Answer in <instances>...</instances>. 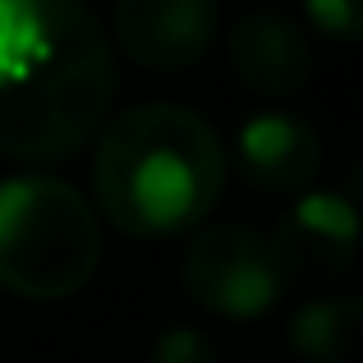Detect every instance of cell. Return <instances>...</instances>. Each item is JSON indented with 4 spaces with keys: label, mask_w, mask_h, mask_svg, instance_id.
<instances>
[{
    "label": "cell",
    "mask_w": 363,
    "mask_h": 363,
    "mask_svg": "<svg viewBox=\"0 0 363 363\" xmlns=\"http://www.w3.org/2000/svg\"><path fill=\"white\" fill-rule=\"evenodd\" d=\"M116 97L101 23L69 0H0V157L60 161Z\"/></svg>",
    "instance_id": "6da1fadb"
},
{
    "label": "cell",
    "mask_w": 363,
    "mask_h": 363,
    "mask_svg": "<svg viewBox=\"0 0 363 363\" xmlns=\"http://www.w3.org/2000/svg\"><path fill=\"white\" fill-rule=\"evenodd\" d=\"M225 184L216 129L194 106L147 101L106 124L92 157V189L106 221L133 240H161L198 225Z\"/></svg>",
    "instance_id": "7a4b0ae2"
},
{
    "label": "cell",
    "mask_w": 363,
    "mask_h": 363,
    "mask_svg": "<svg viewBox=\"0 0 363 363\" xmlns=\"http://www.w3.org/2000/svg\"><path fill=\"white\" fill-rule=\"evenodd\" d=\"M101 262L92 203L51 175L0 179V285L23 299H69Z\"/></svg>",
    "instance_id": "3957f363"
},
{
    "label": "cell",
    "mask_w": 363,
    "mask_h": 363,
    "mask_svg": "<svg viewBox=\"0 0 363 363\" xmlns=\"http://www.w3.org/2000/svg\"><path fill=\"white\" fill-rule=\"evenodd\" d=\"M189 299L221 318H257L281 299L285 281L276 272V257L267 235L248 225H212L184 248L179 267Z\"/></svg>",
    "instance_id": "277c9868"
},
{
    "label": "cell",
    "mask_w": 363,
    "mask_h": 363,
    "mask_svg": "<svg viewBox=\"0 0 363 363\" xmlns=\"http://www.w3.org/2000/svg\"><path fill=\"white\" fill-rule=\"evenodd\" d=\"M359 207L345 194H303L267 235L281 281L303 290L345 276L359 257Z\"/></svg>",
    "instance_id": "5b68a950"
},
{
    "label": "cell",
    "mask_w": 363,
    "mask_h": 363,
    "mask_svg": "<svg viewBox=\"0 0 363 363\" xmlns=\"http://www.w3.org/2000/svg\"><path fill=\"white\" fill-rule=\"evenodd\" d=\"M116 33L147 69H194L216 37V9L207 0H124L116 9Z\"/></svg>",
    "instance_id": "8992f818"
},
{
    "label": "cell",
    "mask_w": 363,
    "mask_h": 363,
    "mask_svg": "<svg viewBox=\"0 0 363 363\" xmlns=\"http://www.w3.org/2000/svg\"><path fill=\"white\" fill-rule=\"evenodd\" d=\"M230 69L262 97H294L313 79V46L281 14H248L230 33Z\"/></svg>",
    "instance_id": "52a82bcc"
},
{
    "label": "cell",
    "mask_w": 363,
    "mask_h": 363,
    "mask_svg": "<svg viewBox=\"0 0 363 363\" xmlns=\"http://www.w3.org/2000/svg\"><path fill=\"white\" fill-rule=\"evenodd\" d=\"M240 170L267 194H299L322 170V143L303 120L267 111L240 129Z\"/></svg>",
    "instance_id": "ba28073f"
},
{
    "label": "cell",
    "mask_w": 363,
    "mask_h": 363,
    "mask_svg": "<svg viewBox=\"0 0 363 363\" xmlns=\"http://www.w3.org/2000/svg\"><path fill=\"white\" fill-rule=\"evenodd\" d=\"M303 363H363V299H308L290 322Z\"/></svg>",
    "instance_id": "9c48e42d"
},
{
    "label": "cell",
    "mask_w": 363,
    "mask_h": 363,
    "mask_svg": "<svg viewBox=\"0 0 363 363\" xmlns=\"http://www.w3.org/2000/svg\"><path fill=\"white\" fill-rule=\"evenodd\" d=\"M303 14L331 42H363V0H308Z\"/></svg>",
    "instance_id": "30bf717a"
},
{
    "label": "cell",
    "mask_w": 363,
    "mask_h": 363,
    "mask_svg": "<svg viewBox=\"0 0 363 363\" xmlns=\"http://www.w3.org/2000/svg\"><path fill=\"white\" fill-rule=\"evenodd\" d=\"M152 363H216V345L198 327H166L152 340Z\"/></svg>",
    "instance_id": "8fae6325"
},
{
    "label": "cell",
    "mask_w": 363,
    "mask_h": 363,
    "mask_svg": "<svg viewBox=\"0 0 363 363\" xmlns=\"http://www.w3.org/2000/svg\"><path fill=\"white\" fill-rule=\"evenodd\" d=\"M350 184H354V189H359V194H363V157L354 161V166H350Z\"/></svg>",
    "instance_id": "7c38bea8"
}]
</instances>
